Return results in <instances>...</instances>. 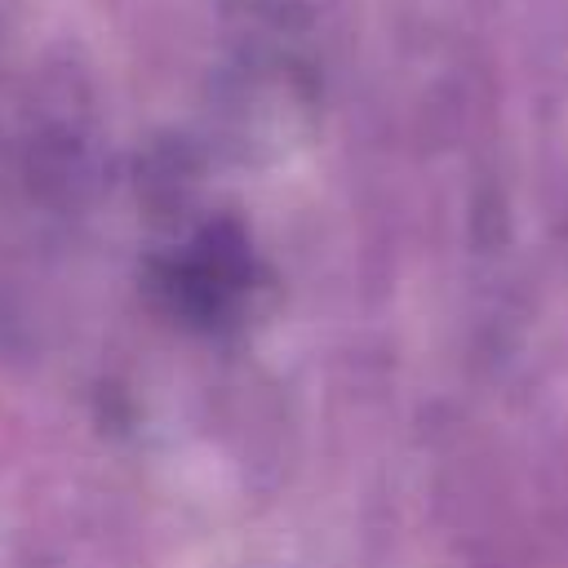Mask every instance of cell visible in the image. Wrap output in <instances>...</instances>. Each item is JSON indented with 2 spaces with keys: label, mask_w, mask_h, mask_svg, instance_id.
<instances>
[{
  "label": "cell",
  "mask_w": 568,
  "mask_h": 568,
  "mask_svg": "<svg viewBox=\"0 0 568 568\" xmlns=\"http://www.w3.org/2000/svg\"><path fill=\"white\" fill-rule=\"evenodd\" d=\"M248 280V262L240 253V244H226L217 235H204L195 244V253L182 266H169L164 288L173 297V306L191 320H217L244 288Z\"/></svg>",
  "instance_id": "cell-1"
}]
</instances>
